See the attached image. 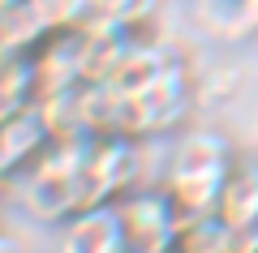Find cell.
Masks as SVG:
<instances>
[{
    "label": "cell",
    "instance_id": "9c48e42d",
    "mask_svg": "<svg viewBox=\"0 0 258 253\" xmlns=\"http://www.w3.org/2000/svg\"><path fill=\"white\" fill-rule=\"evenodd\" d=\"M108 0H86V13H95V9H103Z\"/></svg>",
    "mask_w": 258,
    "mask_h": 253
},
{
    "label": "cell",
    "instance_id": "3957f363",
    "mask_svg": "<svg viewBox=\"0 0 258 253\" xmlns=\"http://www.w3.org/2000/svg\"><path fill=\"white\" fill-rule=\"evenodd\" d=\"M120 232H125V253H172L176 232H181V215H176L172 198L164 185H138L116 198Z\"/></svg>",
    "mask_w": 258,
    "mask_h": 253
},
{
    "label": "cell",
    "instance_id": "6da1fadb",
    "mask_svg": "<svg viewBox=\"0 0 258 253\" xmlns=\"http://www.w3.org/2000/svg\"><path fill=\"white\" fill-rule=\"evenodd\" d=\"M95 133H56L18 176V202L43 223H64L86 210V154Z\"/></svg>",
    "mask_w": 258,
    "mask_h": 253
},
{
    "label": "cell",
    "instance_id": "5b68a950",
    "mask_svg": "<svg viewBox=\"0 0 258 253\" xmlns=\"http://www.w3.org/2000/svg\"><path fill=\"white\" fill-rule=\"evenodd\" d=\"M47 142H52V129L39 116V108H26L18 116L0 120V185L18 181L30 163L43 154Z\"/></svg>",
    "mask_w": 258,
    "mask_h": 253
},
{
    "label": "cell",
    "instance_id": "277c9868",
    "mask_svg": "<svg viewBox=\"0 0 258 253\" xmlns=\"http://www.w3.org/2000/svg\"><path fill=\"white\" fill-rule=\"evenodd\" d=\"M56 253H125V232H120L116 202L86 206L60 223Z\"/></svg>",
    "mask_w": 258,
    "mask_h": 253
},
{
    "label": "cell",
    "instance_id": "8992f818",
    "mask_svg": "<svg viewBox=\"0 0 258 253\" xmlns=\"http://www.w3.org/2000/svg\"><path fill=\"white\" fill-rule=\"evenodd\" d=\"M215 219H220L228 232H237V227H258V159L237 154L228 181H224V189H220V202H215Z\"/></svg>",
    "mask_w": 258,
    "mask_h": 253
},
{
    "label": "cell",
    "instance_id": "ba28073f",
    "mask_svg": "<svg viewBox=\"0 0 258 253\" xmlns=\"http://www.w3.org/2000/svg\"><path fill=\"white\" fill-rule=\"evenodd\" d=\"M0 253H26V244H22L13 232H5V227H0Z\"/></svg>",
    "mask_w": 258,
    "mask_h": 253
},
{
    "label": "cell",
    "instance_id": "52a82bcc",
    "mask_svg": "<svg viewBox=\"0 0 258 253\" xmlns=\"http://www.w3.org/2000/svg\"><path fill=\"white\" fill-rule=\"evenodd\" d=\"M39 86H35V64H30V52H13L0 56V120L18 116V112L35 108Z\"/></svg>",
    "mask_w": 258,
    "mask_h": 253
},
{
    "label": "cell",
    "instance_id": "7a4b0ae2",
    "mask_svg": "<svg viewBox=\"0 0 258 253\" xmlns=\"http://www.w3.org/2000/svg\"><path fill=\"white\" fill-rule=\"evenodd\" d=\"M237 150L224 133L215 129H189L176 137L172 154L164 163V193L172 198L181 219H198V215H215L220 189L228 181Z\"/></svg>",
    "mask_w": 258,
    "mask_h": 253
},
{
    "label": "cell",
    "instance_id": "8fae6325",
    "mask_svg": "<svg viewBox=\"0 0 258 253\" xmlns=\"http://www.w3.org/2000/svg\"><path fill=\"white\" fill-rule=\"evenodd\" d=\"M0 202H5V185H0Z\"/></svg>",
    "mask_w": 258,
    "mask_h": 253
},
{
    "label": "cell",
    "instance_id": "30bf717a",
    "mask_svg": "<svg viewBox=\"0 0 258 253\" xmlns=\"http://www.w3.org/2000/svg\"><path fill=\"white\" fill-rule=\"evenodd\" d=\"M13 5H22V0H0V13H5V9H13Z\"/></svg>",
    "mask_w": 258,
    "mask_h": 253
}]
</instances>
